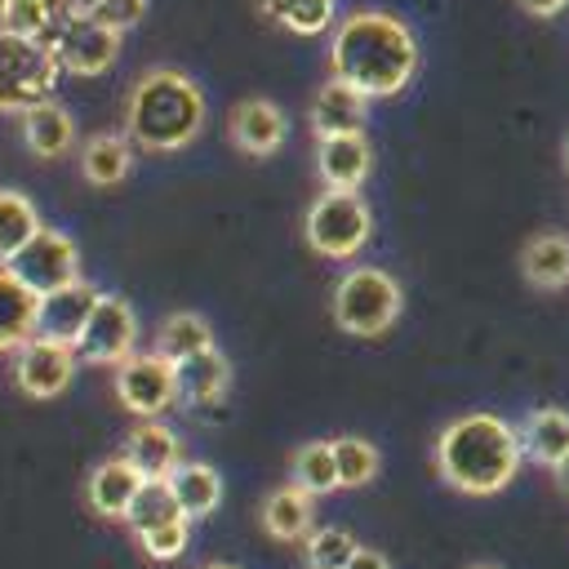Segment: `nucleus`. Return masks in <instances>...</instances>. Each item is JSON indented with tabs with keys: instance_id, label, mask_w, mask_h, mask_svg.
<instances>
[{
	"instance_id": "obj_1",
	"label": "nucleus",
	"mask_w": 569,
	"mask_h": 569,
	"mask_svg": "<svg viewBox=\"0 0 569 569\" xmlns=\"http://www.w3.org/2000/svg\"><path fill=\"white\" fill-rule=\"evenodd\" d=\"M329 71L333 80L373 98H396L418 76V40L409 22L387 9H356L329 36Z\"/></svg>"
},
{
	"instance_id": "obj_2",
	"label": "nucleus",
	"mask_w": 569,
	"mask_h": 569,
	"mask_svg": "<svg viewBox=\"0 0 569 569\" xmlns=\"http://www.w3.org/2000/svg\"><path fill=\"white\" fill-rule=\"evenodd\" d=\"M431 458L449 489H458L467 498H493L516 480V471L525 462V445H520V427H511L498 413L476 409V413L445 422Z\"/></svg>"
},
{
	"instance_id": "obj_3",
	"label": "nucleus",
	"mask_w": 569,
	"mask_h": 569,
	"mask_svg": "<svg viewBox=\"0 0 569 569\" xmlns=\"http://www.w3.org/2000/svg\"><path fill=\"white\" fill-rule=\"evenodd\" d=\"M204 129V93L178 67H151L124 98V133L142 151H182Z\"/></svg>"
},
{
	"instance_id": "obj_4",
	"label": "nucleus",
	"mask_w": 569,
	"mask_h": 569,
	"mask_svg": "<svg viewBox=\"0 0 569 569\" xmlns=\"http://www.w3.org/2000/svg\"><path fill=\"white\" fill-rule=\"evenodd\" d=\"M405 307V289L391 271L382 267H351L338 276L333 298H329V316L342 333L351 338H382Z\"/></svg>"
},
{
	"instance_id": "obj_5",
	"label": "nucleus",
	"mask_w": 569,
	"mask_h": 569,
	"mask_svg": "<svg viewBox=\"0 0 569 569\" xmlns=\"http://www.w3.org/2000/svg\"><path fill=\"white\" fill-rule=\"evenodd\" d=\"M302 236H307V244L320 258L347 262V258H356L369 244V236H373V209H369V200L360 191H329L325 187L307 204Z\"/></svg>"
},
{
	"instance_id": "obj_6",
	"label": "nucleus",
	"mask_w": 569,
	"mask_h": 569,
	"mask_svg": "<svg viewBox=\"0 0 569 569\" xmlns=\"http://www.w3.org/2000/svg\"><path fill=\"white\" fill-rule=\"evenodd\" d=\"M58 71L62 67H58L49 40L0 31V111L27 116L31 107L49 102V93L58 84Z\"/></svg>"
},
{
	"instance_id": "obj_7",
	"label": "nucleus",
	"mask_w": 569,
	"mask_h": 569,
	"mask_svg": "<svg viewBox=\"0 0 569 569\" xmlns=\"http://www.w3.org/2000/svg\"><path fill=\"white\" fill-rule=\"evenodd\" d=\"M116 400L133 418H160L164 409L178 405V365L156 356V351H133L129 360L116 365Z\"/></svg>"
},
{
	"instance_id": "obj_8",
	"label": "nucleus",
	"mask_w": 569,
	"mask_h": 569,
	"mask_svg": "<svg viewBox=\"0 0 569 569\" xmlns=\"http://www.w3.org/2000/svg\"><path fill=\"white\" fill-rule=\"evenodd\" d=\"M31 293H53V289H62V284H71V280H80V249H76V240L67 236V231H58V227H40L9 262H4Z\"/></svg>"
},
{
	"instance_id": "obj_9",
	"label": "nucleus",
	"mask_w": 569,
	"mask_h": 569,
	"mask_svg": "<svg viewBox=\"0 0 569 569\" xmlns=\"http://www.w3.org/2000/svg\"><path fill=\"white\" fill-rule=\"evenodd\" d=\"M49 49H53L62 71H71V76H102L120 58V31H111V27L67 9L58 18V27L49 31Z\"/></svg>"
},
{
	"instance_id": "obj_10",
	"label": "nucleus",
	"mask_w": 569,
	"mask_h": 569,
	"mask_svg": "<svg viewBox=\"0 0 569 569\" xmlns=\"http://www.w3.org/2000/svg\"><path fill=\"white\" fill-rule=\"evenodd\" d=\"M138 351V316L129 307V298L120 293H102L93 316L84 320V333L76 342V356L84 365H120Z\"/></svg>"
},
{
	"instance_id": "obj_11",
	"label": "nucleus",
	"mask_w": 569,
	"mask_h": 569,
	"mask_svg": "<svg viewBox=\"0 0 569 569\" xmlns=\"http://www.w3.org/2000/svg\"><path fill=\"white\" fill-rule=\"evenodd\" d=\"M76 347L67 342H49V338H27L13 356H9V373H13V387L31 400H53L71 387L76 378Z\"/></svg>"
},
{
	"instance_id": "obj_12",
	"label": "nucleus",
	"mask_w": 569,
	"mask_h": 569,
	"mask_svg": "<svg viewBox=\"0 0 569 569\" xmlns=\"http://www.w3.org/2000/svg\"><path fill=\"white\" fill-rule=\"evenodd\" d=\"M284 133H289V120L284 111L271 102V98H240L227 116V138L240 156H253V160H267L284 147Z\"/></svg>"
},
{
	"instance_id": "obj_13",
	"label": "nucleus",
	"mask_w": 569,
	"mask_h": 569,
	"mask_svg": "<svg viewBox=\"0 0 569 569\" xmlns=\"http://www.w3.org/2000/svg\"><path fill=\"white\" fill-rule=\"evenodd\" d=\"M102 289L89 284V280H71L53 293L40 298V311H36V338H49V342H67L76 347L80 333H84V320L93 316Z\"/></svg>"
},
{
	"instance_id": "obj_14",
	"label": "nucleus",
	"mask_w": 569,
	"mask_h": 569,
	"mask_svg": "<svg viewBox=\"0 0 569 569\" xmlns=\"http://www.w3.org/2000/svg\"><path fill=\"white\" fill-rule=\"evenodd\" d=\"M365 120H369V98L342 80H325L311 98V111H307V124L320 138H338V133H365Z\"/></svg>"
},
{
	"instance_id": "obj_15",
	"label": "nucleus",
	"mask_w": 569,
	"mask_h": 569,
	"mask_svg": "<svg viewBox=\"0 0 569 569\" xmlns=\"http://www.w3.org/2000/svg\"><path fill=\"white\" fill-rule=\"evenodd\" d=\"M373 169V147L365 133H338L316 142V173L329 191H360Z\"/></svg>"
},
{
	"instance_id": "obj_16",
	"label": "nucleus",
	"mask_w": 569,
	"mask_h": 569,
	"mask_svg": "<svg viewBox=\"0 0 569 569\" xmlns=\"http://www.w3.org/2000/svg\"><path fill=\"white\" fill-rule=\"evenodd\" d=\"M120 458L142 480H169L178 471V462H182V445H178V436L160 418H138V427L120 445Z\"/></svg>"
},
{
	"instance_id": "obj_17",
	"label": "nucleus",
	"mask_w": 569,
	"mask_h": 569,
	"mask_svg": "<svg viewBox=\"0 0 569 569\" xmlns=\"http://www.w3.org/2000/svg\"><path fill=\"white\" fill-rule=\"evenodd\" d=\"M142 485H147V480H142L124 458H107V462H98V467L84 476V502H89V511L102 516V520H124L129 507H133V498L142 493Z\"/></svg>"
},
{
	"instance_id": "obj_18",
	"label": "nucleus",
	"mask_w": 569,
	"mask_h": 569,
	"mask_svg": "<svg viewBox=\"0 0 569 569\" xmlns=\"http://www.w3.org/2000/svg\"><path fill=\"white\" fill-rule=\"evenodd\" d=\"M258 525L276 542H298V538H307L316 529V498L307 489H298L293 480L289 485H276L258 502Z\"/></svg>"
},
{
	"instance_id": "obj_19",
	"label": "nucleus",
	"mask_w": 569,
	"mask_h": 569,
	"mask_svg": "<svg viewBox=\"0 0 569 569\" xmlns=\"http://www.w3.org/2000/svg\"><path fill=\"white\" fill-rule=\"evenodd\" d=\"M227 387H231V365H227V356L218 347H209V351H200V356L178 365V405H187V409L222 405Z\"/></svg>"
},
{
	"instance_id": "obj_20",
	"label": "nucleus",
	"mask_w": 569,
	"mask_h": 569,
	"mask_svg": "<svg viewBox=\"0 0 569 569\" xmlns=\"http://www.w3.org/2000/svg\"><path fill=\"white\" fill-rule=\"evenodd\" d=\"M22 142H27V151L36 160H62V156H71V147H76V120H71V111L62 102H53V98L40 102V107H31L22 116Z\"/></svg>"
},
{
	"instance_id": "obj_21",
	"label": "nucleus",
	"mask_w": 569,
	"mask_h": 569,
	"mask_svg": "<svg viewBox=\"0 0 569 569\" xmlns=\"http://www.w3.org/2000/svg\"><path fill=\"white\" fill-rule=\"evenodd\" d=\"M76 164L89 187H120L133 169V142L129 133H93L80 142Z\"/></svg>"
},
{
	"instance_id": "obj_22",
	"label": "nucleus",
	"mask_w": 569,
	"mask_h": 569,
	"mask_svg": "<svg viewBox=\"0 0 569 569\" xmlns=\"http://www.w3.org/2000/svg\"><path fill=\"white\" fill-rule=\"evenodd\" d=\"M520 445H525V458L529 462L556 467L569 453V409H560V405L529 409L525 422H520Z\"/></svg>"
},
{
	"instance_id": "obj_23",
	"label": "nucleus",
	"mask_w": 569,
	"mask_h": 569,
	"mask_svg": "<svg viewBox=\"0 0 569 569\" xmlns=\"http://www.w3.org/2000/svg\"><path fill=\"white\" fill-rule=\"evenodd\" d=\"M40 293H31L9 267H0V356H13L27 338H36Z\"/></svg>"
},
{
	"instance_id": "obj_24",
	"label": "nucleus",
	"mask_w": 569,
	"mask_h": 569,
	"mask_svg": "<svg viewBox=\"0 0 569 569\" xmlns=\"http://www.w3.org/2000/svg\"><path fill=\"white\" fill-rule=\"evenodd\" d=\"M520 276L533 289H565L569 284V236L565 231H538L520 249Z\"/></svg>"
},
{
	"instance_id": "obj_25",
	"label": "nucleus",
	"mask_w": 569,
	"mask_h": 569,
	"mask_svg": "<svg viewBox=\"0 0 569 569\" xmlns=\"http://www.w3.org/2000/svg\"><path fill=\"white\" fill-rule=\"evenodd\" d=\"M209 347H213V329H209V320L196 316V311H173V316H164V325H160L156 338H151V351L164 356V360H173V365H182V360H191V356H200V351H209Z\"/></svg>"
},
{
	"instance_id": "obj_26",
	"label": "nucleus",
	"mask_w": 569,
	"mask_h": 569,
	"mask_svg": "<svg viewBox=\"0 0 569 569\" xmlns=\"http://www.w3.org/2000/svg\"><path fill=\"white\" fill-rule=\"evenodd\" d=\"M169 489H173L187 520H204L222 502V476L204 462H178V471L169 476Z\"/></svg>"
},
{
	"instance_id": "obj_27",
	"label": "nucleus",
	"mask_w": 569,
	"mask_h": 569,
	"mask_svg": "<svg viewBox=\"0 0 569 569\" xmlns=\"http://www.w3.org/2000/svg\"><path fill=\"white\" fill-rule=\"evenodd\" d=\"M289 480L298 489H307L311 498H325L338 485V458H333V440H307L293 449V462H289Z\"/></svg>"
},
{
	"instance_id": "obj_28",
	"label": "nucleus",
	"mask_w": 569,
	"mask_h": 569,
	"mask_svg": "<svg viewBox=\"0 0 569 569\" xmlns=\"http://www.w3.org/2000/svg\"><path fill=\"white\" fill-rule=\"evenodd\" d=\"M40 213H36V200L18 187H0V267L40 231Z\"/></svg>"
},
{
	"instance_id": "obj_29",
	"label": "nucleus",
	"mask_w": 569,
	"mask_h": 569,
	"mask_svg": "<svg viewBox=\"0 0 569 569\" xmlns=\"http://www.w3.org/2000/svg\"><path fill=\"white\" fill-rule=\"evenodd\" d=\"M71 9V0H0V31L49 40L58 18Z\"/></svg>"
},
{
	"instance_id": "obj_30",
	"label": "nucleus",
	"mask_w": 569,
	"mask_h": 569,
	"mask_svg": "<svg viewBox=\"0 0 569 569\" xmlns=\"http://www.w3.org/2000/svg\"><path fill=\"white\" fill-rule=\"evenodd\" d=\"M258 9L293 36H320L333 27V0H258Z\"/></svg>"
},
{
	"instance_id": "obj_31",
	"label": "nucleus",
	"mask_w": 569,
	"mask_h": 569,
	"mask_svg": "<svg viewBox=\"0 0 569 569\" xmlns=\"http://www.w3.org/2000/svg\"><path fill=\"white\" fill-rule=\"evenodd\" d=\"M178 516H182V507H178L169 480H147L142 493L133 498L124 525H129L133 538H142V533H151V529H160V525H169V520H178Z\"/></svg>"
},
{
	"instance_id": "obj_32",
	"label": "nucleus",
	"mask_w": 569,
	"mask_h": 569,
	"mask_svg": "<svg viewBox=\"0 0 569 569\" xmlns=\"http://www.w3.org/2000/svg\"><path fill=\"white\" fill-rule=\"evenodd\" d=\"M356 547H360V542H356L347 529L320 525V529H311V533L302 538V560H307V569H347L351 556H356Z\"/></svg>"
},
{
	"instance_id": "obj_33",
	"label": "nucleus",
	"mask_w": 569,
	"mask_h": 569,
	"mask_svg": "<svg viewBox=\"0 0 569 569\" xmlns=\"http://www.w3.org/2000/svg\"><path fill=\"white\" fill-rule=\"evenodd\" d=\"M333 458H338V485L342 489H360L378 476V449L365 436H338L333 440Z\"/></svg>"
},
{
	"instance_id": "obj_34",
	"label": "nucleus",
	"mask_w": 569,
	"mask_h": 569,
	"mask_svg": "<svg viewBox=\"0 0 569 569\" xmlns=\"http://www.w3.org/2000/svg\"><path fill=\"white\" fill-rule=\"evenodd\" d=\"M71 9L124 36L129 27H138V22H142V13H147V0H71Z\"/></svg>"
},
{
	"instance_id": "obj_35",
	"label": "nucleus",
	"mask_w": 569,
	"mask_h": 569,
	"mask_svg": "<svg viewBox=\"0 0 569 569\" xmlns=\"http://www.w3.org/2000/svg\"><path fill=\"white\" fill-rule=\"evenodd\" d=\"M187 542H191V520L187 516H178V520H169V525H160V529H151V533L138 538V547L151 560H178L187 551Z\"/></svg>"
},
{
	"instance_id": "obj_36",
	"label": "nucleus",
	"mask_w": 569,
	"mask_h": 569,
	"mask_svg": "<svg viewBox=\"0 0 569 569\" xmlns=\"http://www.w3.org/2000/svg\"><path fill=\"white\" fill-rule=\"evenodd\" d=\"M347 569H391V560H387L378 547H356V556H351Z\"/></svg>"
},
{
	"instance_id": "obj_37",
	"label": "nucleus",
	"mask_w": 569,
	"mask_h": 569,
	"mask_svg": "<svg viewBox=\"0 0 569 569\" xmlns=\"http://www.w3.org/2000/svg\"><path fill=\"white\" fill-rule=\"evenodd\" d=\"M529 18H556V13H565L569 9V0H516Z\"/></svg>"
},
{
	"instance_id": "obj_38",
	"label": "nucleus",
	"mask_w": 569,
	"mask_h": 569,
	"mask_svg": "<svg viewBox=\"0 0 569 569\" xmlns=\"http://www.w3.org/2000/svg\"><path fill=\"white\" fill-rule=\"evenodd\" d=\"M551 476H556V489H560V493L569 498V453H565V458H560V462L551 467Z\"/></svg>"
},
{
	"instance_id": "obj_39",
	"label": "nucleus",
	"mask_w": 569,
	"mask_h": 569,
	"mask_svg": "<svg viewBox=\"0 0 569 569\" xmlns=\"http://www.w3.org/2000/svg\"><path fill=\"white\" fill-rule=\"evenodd\" d=\"M200 569H236V565H227V560H209V565H200Z\"/></svg>"
},
{
	"instance_id": "obj_40",
	"label": "nucleus",
	"mask_w": 569,
	"mask_h": 569,
	"mask_svg": "<svg viewBox=\"0 0 569 569\" xmlns=\"http://www.w3.org/2000/svg\"><path fill=\"white\" fill-rule=\"evenodd\" d=\"M467 569H498V565H489V560H485V565H467Z\"/></svg>"
},
{
	"instance_id": "obj_41",
	"label": "nucleus",
	"mask_w": 569,
	"mask_h": 569,
	"mask_svg": "<svg viewBox=\"0 0 569 569\" xmlns=\"http://www.w3.org/2000/svg\"><path fill=\"white\" fill-rule=\"evenodd\" d=\"M565 164H569V142H565Z\"/></svg>"
}]
</instances>
